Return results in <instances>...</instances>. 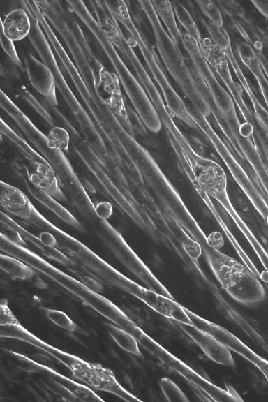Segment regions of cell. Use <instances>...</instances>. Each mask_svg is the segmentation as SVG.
I'll return each instance as SVG.
<instances>
[{
    "mask_svg": "<svg viewBox=\"0 0 268 402\" xmlns=\"http://www.w3.org/2000/svg\"><path fill=\"white\" fill-rule=\"evenodd\" d=\"M45 314L51 322L61 329L74 332L79 328L77 324L63 311L45 308Z\"/></svg>",
    "mask_w": 268,
    "mask_h": 402,
    "instance_id": "obj_26",
    "label": "cell"
},
{
    "mask_svg": "<svg viewBox=\"0 0 268 402\" xmlns=\"http://www.w3.org/2000/svg\"><path fill=\"white\" fill-rule=\"evenodd\" d=\"M1 336L20 340L43 350L64 364L73 373L88 364V362L43 341L24 328L20 323L1 325Z\"/></svg>",
    "mask_w": 268,
    "mask_h": 402,
    "instance_id": "obj_11",
    "label": "cell"
},
{
    "mask_svg": "<svg viewBox=\"0 0 268 402\" xmlns=\"http://www.w3.org/2000/svg\"><path fill=\"white\" fill-rule=\"evenodd\" d=\"M226 55L228 62L230 64L232 69L234 70L235 74L241 83L242 87L245 89L247 95L253 103L254 107V112L255 114L256 118H258L260 124H261L268 131V112L264 109V107L259 103L258 100L255 98V95L249 87V85L243 74L241 69L239 68V64L237 59L234 56L232 46L224 51Z\"/></svg>",
    "mask_w": 268,
    "mask_h": 402,
    "instance_id": "obj_18",
    "label": "cell"
},
{
    "mask_svg": "<svg viewBox=\"0 0 268 402\" xmlns=\"http://www.w3.org/2000/svg\"><path fill=\"white\" fill-rule=\"evenodd\" d=\"M114 209L110 203L106 201L96 202L95 213L97 218L107 220L112 213Z\"/></svg>",
    "mask_w": 268,
    "mask_h": 402,
    "instance_id": "obj_31",
    "label": "cell"
},
{
    "mask_svg": "<svg viewBox=\"0 0 268 402\" xmlns=\"http://www.w3.org/2000/svg\"><path fill=\"white\" fill-rule=\"evenodd\" d=\"M66 1L109 61L141 123L149 131L158 133L162 128V124L155 108L124 59L102 30L86 2Z\"/></svg>",
    "mask_w": 268,
    "mask_h": 402,
    "instance_id": "obj_1",
    "label": "cell"
},
{
    "mask_svg": "<svg viewBox=\"0 0 268 402\" xmlns=\"http://www.w3.org/2000/svg\"><path fill=\"white\" fill-rule=\"evenodd\" d=\"M106 329L119 348L135 356H141L139 343L135 337L130 332L111 323L106 324Z\"/></svg>",
    "mask_w": 268,
    "mask_h": 402,
    "instance_id": "obj_21",
    "label": "cell"
},
{
    "mask_svg": "<svg viewBox=\"0 0 268 402\" xmlns=\"http://www.w3.org/2000/svg\"><path fill=\"white\" fill-rule=\"evenodd\" d=\"M195 3L204 16L209 19V22L218 26L223 27L222 14L219 8L214 1L200 0L195 1Z\"/></svg>",
    "mask_w": 268,
    "mask_h": 402,
    "instance_id": "obj_28",
    "label": "cell"
},
{
    "mask_svg": "<svg viewBox=\"0 0 268 402\" xmlns=\"http://www.w3.org/2000/svg\"><path fill=\"white\" fill-rule=\"evenodd\" d=\"M10 118L36 151L53 169L60 186L75 209L87 219L96 218V203L84 188L80 178L67 154L51 147L45 135L20 110H14Z\"/></svg>",
    "mask_w": 268,
    "mask_h": 402,
    "instance_id": "obj_3",
    "label": "cell"
},
{
    "mask_svg": "<svg viewBox=\"0 0 268 402\" xmlns=\"http://www.w3.org/2000/svg\"><path fill=\"white\" fill-rule=\"evenodd\" d=\"M24 64L28 79L34 89L47 101L57 105L55 80L51 69L31 53L25 57Z\"/></svg>",
    "mask_w": 268,
    "mask_h": 402,
    "instance_id": "obj_13",
    "label": "cell"
},
{
    "mask_svg": "<svg viewBox=\"0 0 268 402\" xmlns=\"http://www.w3.org/2000/svg\"><path fill=\"white\" fill-rule=\"evenodd\" d=\"M47 136L49 145L54 149L68 153L70 137L68 131L59 126L52 127Z\"/></svg>",
    "mask_w": 268,
    "mask_h": 402,
    "instance_id": "obj_24",
    "label": "cell"
},
{
    "mask_svg": "<svg viewBox=\"0 0 268 402\" xmlns=\"http://www.w3.org/2000/svg\"><path fill=\"white\" fill-rule=\"evenodd\" d=\"M17 172L20 174L21 181L24 184L26 190L34 199L48 208L55 216L66 224L76 230H83L84 228L81 223L63 207L58 200L38 189L29 181L23 169L22 171V169L20 168Z\"/></svg>",
    "mask_w": 268,
    "mask_h": 402,
    "instance_id": "obj_16",
    "label": "cell"
},
{
    "mask_svg": "<svg viewBox=\"0 0 268 402\" xmlns=\"http://www.w3.org/2000/svg\"><path fill=\"white\" fill-rule=\"evenodd\" d=\"M263 15L268 18V1H251Z\"/></svg>",
    "mask_w": 268,
    "mask_h": 402,
    "instance_id": "obj_32",
    "label": "cell"
},
{
    "mask_svg": "<svg viewBox=\"0 0 268 402\" xmlns=\"http://www.w3.org/2000/svg\"><path fill=\"white\" fill-rule=\"evenodd\" d=\"M73 375L92 388L113 394L126 401H140L117 380L113 372L100 365L89 362Z\"/></svg>",
    "mask_w": 268,
    "mask_h": 402,
    "instance_id": "obj_10",
    "label": "cell"
},
{
    "mask_svg": "<svg viewBox=\"0 0 268 402\" xmlns=\"http://www.w3.org/2000/svg\"><path fill=\"white\" fill-rule=\"evenodd\" d=\"M201 249L221 287L234 301L250 306L264 299L262 285L248 268L208 244H203Z\"/></svg>",
    "mask_w": 268,
    "mask_h": 402,
    "instance_id": "obj_6",
    "label": "cell"
},
{
    "mask_svg": "<svg viewBox=\"0 0 268 402\" xmlns=\"http://www.w3.org/2000/svg\"><path fill=\"white\" fill-rule=\"evenodd\" d=\"M31 170L24 166V172L29 181L38 189L52 197L59 202L68 201L60 186L58 179L48 163H31Z\"/></svg>",
    "mask_w": 268,
    "mask_h": 402,
    "instance_id": "obj_14",
    "label": "cell"
},
{
    "mask_svg": "<svg viewBox=\"0 0 268 402\" xmlns=\"http://www.w3.org/2000/svg\"><path fill=\"white\" fill-rule=\"evenodd\" d=\"M0 202L6 211L26 221L34 207L22 191L3 181H1Z\"/></svg>",
    "mask_w": 268,
    "mask_h": 402,
    "instance_id": "obj_15",
    "label": "cell"
},
{
    "mask_svg": "<svg viewBox=\"0 0 268 402\" xmlns=\"http://www.w3.org/2000/svg\"><path fill=\"white\" fill-rule=\"evenodd\" d=\"M153 32L155 49L162 64L191 106L205 117L211 115V106L201 90L188 59L181 52L161 24L151 1H139Z\"/></svg>",
    "mask_w": 268,
    "mask_h": 402,
    "instance_id": "obj_4",
    "label": "cell"
},
{
    "mask_svg": "<svg viewBox=\"0 0 268 402\" xmlns=\"http://www.w3.org/2000/svg\"><path fill=\"white\" fill-rule=\"evenodd\" d=\"M90 8L102 30L114 45L144 90L172 144L181 142L185 137L174 124L173 115L170 112L160 89L128 43L120 24L107 7L105 1H92Z\"/></svg>",
    "mask_w": 268,
    "mask_h": 402,
    "instance_id": "obj_2",
    "label": "cell"
},
{
    "mask_svg": "<svg viewBox=\"0 0 268 402\" xmlns=\"http://www.w3.org/2000/svg\"><path fill=\"white\" fill-rule=\"evenodd\" d=\"M164 396L170 402H188L189 399L180 387L171 379L164 377L159 381Z\"/></svg>",
    "mask_w": 268,
    "mask_h": 402,
    "instance_id": "obj_25",
    "label": "cell"
},
{
    "mask_svg": "<svg viewBox=\"0 0 268 402\" xmlns=\"http://www.w3.org/2000/svg\"><path fill=\"white\" fill-rule=\"evenodd\" d=\"M157 15L167 29V32L172 40L179 46L181 45L183 34L179 29L174 12L169 1H151Z\"/></svg>",
    "mask_w": 268,
    "mask_h": 402,
    "instance_id": "obj_20",
    "label": "cell"
},
{
    "mask_svg": "<svg viewBox=\"0 0 268 402\" xmlns=\"http://www.w3.org/2000/svg\"><path fill=\"white\" fill-rule=\"evenodd\" d=\"M185 310L193 326L213 336L230 350L252 363L262 373L268 382L267 359L260 356L225 328L203 318L186 307H185Z\"/></svg>",
    "mask_w": 268,
    "mask_h": 402,
    "instance_id": "obj_9",
    "label": "cell"
},
{
    "mask_svg": "<svg viewBox=\"0 0 268 402\" xmlns=\"http://www.w3.org/2000/svg\"><path fill=\"white\" fill-rule=\"evenodd\" d=\"M107 7L128 34L127 40L132 47H137L144 60V66L160 89L171 114L184 121L191 128H196L188 112V106L174 90L164 70L161 60L156 49L144 38L133 22L126 2L124 1H105Z\"/></svg>",
    "mask_w": 268,
    "mask_h": 402,
    "instance_id": "obj_5",
    "label": "cell"
},
{
    "mask_svg": "<svg viewBox=\"0 0 268 402\" xmlns=\"http://www.w3.org/2000/svg\"><path fill=\"white\" fill-rule=\"evenodd\" d=\"M171 3L176 19L184 29L186 34L196 40L200 47L204 38H202L200 30L189 11L178 1H171Z\"/></svg>",
    "mask_w": 268,
    "mask_h": 402,
    "instance_id": "obj_22",
    "label": "cell"
},
{
    "mask_svg": "<svg viewBox=\"0 0 268 402\" xmlns=\"http://www.w3.org/2000/svg\"><path fill=\"white\" fill-rule=\"evenodd\" d=\"M96 229H97L98 234L100 237L105 243L112 244L121 250L117 253L124 256L120 258L123 259V261L126 262L128 267L140 278L149 289L162 295L174 299L168 290L153 275L140 259L135 255V253L131 250L121 234L107 220L98 218L96 220Z\"/></svg>",
    "mask_w": 268,
    "mask_h": 402,
    "instance_id": "obj_8",
    "label": "cell"
},
{
    "mask_svg": "<svg viewBox=\"0 0 268 402\" xmlns=\"http://www.w3.org/2000/svg\"><path fill=\"white\" fill-rule=\"evenodd\" d=\"M20 323L13 314L6 299L1 303V325H16Z\"/></svg>",
    "mask_w": 268,
    "mask_h": 402,
    "instance_id": "obj_30",
    "label": "cell"
},
{
    "mask_svg": "<svg viewBox=\"0 0 268 402\" xmlns=\"http://www.w3.org/2000/svg\"><path fill=\"white\" fill-rule=\"evenodd\" d=\"M1 133L4 135L22 153L29 163H49L28 143L20 134L14 131L2 119H1Z\"/></svg>",
    "mask_w": 268,
    "mask_h": 402,
    "instance_id": "obj_19",
    "label": "cell"
},
{
    "mask_svg": "<svg viewBox=\"0 0 268 402\" xmlns=\"http://www.w3.org/2000/svg\"><path fill=\"white\" fill-rule=\"evenodd\" d=\"M207 29L210 40L222 50L225 51L231 47L229 34L223 27L218 26L209 21L207 24Z\"/></svg>",
    "mask_w": 268,
    "mask_h": 402,
    "instance_id": "obj_27",
    "label": "cell"
},
{
    "mask_svg": "<svg viewBox=\"0 0 268 402\" xmlns=\"http://www.w3.org/2000/svg\"><path fill=\"white\" fill-rule=\"evenodd\" d=\"M1 268L15 278L29 280L34 276V269L20 260L11 255L1 254Z\"/></svg>",
    "mask_w": 268,
    "mask_h": 402,
    "instance_id": "obj_23",
    "label": "cell"
},
{
    "mask_svg": "<svg viewBox=\"0 0 268 402\" xmlns=\"http://www.w3.org/2000/svg\"><path fill=\"white\" fill-rule=\"evenodd\" d=\"M1 25V31L13 41L24 39L31 29V18L26 10L21 7L7 13Z\"/></svg>",
    "mask_w": 268,
    "mask_h": 402,
    "instance_id": "obj_17",
    "label": "cell"
},
{
    "mask_svg": "<svg viewBox=\"0 0 268 402\" xmlns=\"http://www.w3.org/2000/svg\"><path fill=\"white\" fill-rule=\"evenodd\" d=\"M181 46L187 54L201 90L210 104L211 114L222 130L224 123L239 122L232 98L218 81L217 73L204 57L197 41L183 34Z\"/></svg>",
    "mask_w": 268,
    "mask_h": 402,
    "instance_id": "obj_7",
    "label": "cell"
},
{
    "mask_svg": "<svg viewBox=\"0 0 268 402\" xmlns=\"http://www.w3.org/2000/svg\"><path fill=\"white\" fill-rule=\"evenodd\" d=\"M177 324L209 359L227 367L235 366L230 350L215 337L193 325Z\"/></svg>",
    "mask_w": 268,
    "mask_h": 402,
    "instance_id": "obj_12",
    "label": "cell"
},
{
    "mask_svg": "<svg viewBox=\"0 0 268 402\" xmlns=\"http://www.w3.org/2000/svg\"><path fill=\"white\" fill-rule=\"evenodd\" d=\"M0 38L1 47L5 53L16 66L22 68V61L17 52L15 46L13 43L14 41L7 38L1 31Z\"/></svg>",
    "mask_w": 268,
    "mask_h": 402,
    "instance_id": "obj_29",
    "label": "cell"
}]
</instances>
